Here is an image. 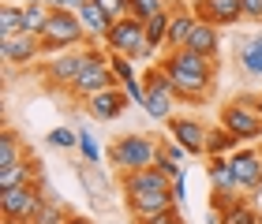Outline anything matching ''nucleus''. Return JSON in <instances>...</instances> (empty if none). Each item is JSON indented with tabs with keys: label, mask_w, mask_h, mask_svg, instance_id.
<instances>
[{
	"label": "nucleus",
	"mask_w": 262,
	"mask_h": 224,
	"mask_svg": "<svg viewBox=\"0 0 262 224\" xmlns=\"http://www.w3.org/2000/svg\"><path fill=\"white\" fill-rule=\"evenodd\" d=\"M49 183H23L11 187V191H0V213H4V224H34L41 217L45 202H49Z\"/></svg>",
	"instance_id": "obj_1"
},
{
	"label": "nucleus",
	"mask_w": 262,
	"mask_h": 224,
	"mask_svg": "<svg viewBox=\"0 0 262 224\" xmlns=\"http://www.w3.org/2000/svg\"><path fill=\"white\" fill-rule=\"evenodd\" d=\"M158 142L161 138L154 135H124V138H113L105 146V157H109L113 172H139V168H154L158 161Z\"/></svg>",
	"instance_id": "obj_2"
},
{
	"label": "nucleus",
	"mask_w": 262,
	"mask_h": 224,
	"mask_svg": "<svg viewBox=\"0 0 262 224\" xmlns=\"http://www.w3.org/2000/svg\"><path fill=\"white\" fill-rule=\"evenodd\" d=\"M113 86H120V82H116L113 67H109V49H98V45H90V49H86V67H82L79 79L71 82L68 97H71V101H79V105H86L94 93L113 90Z\"/></svg>",
	"instance_id": "obj_3"
},
{
	"label": "nucleus",
	"mask_w": 262,
	"mask_h": 224,
	"mask_svg": "<svg viewBox=\"0 0 262 224\" xmlns=\"http://www.w3.org/2000/svg\"><path fill=\"white\" fill-rule=\"evenodd\" d=\"M86 45V30L79 22V11H53L49 22H45V34H41V53L45 56H56V53H68V49H79Z\"/></svg>",
	"instance_id": "obj_4"
},
{
	"label": "nucleus",
	"mask_w": 262,
	"mask_h": 224,
	"mask_svg": "<svg viewBox=\"0 0 262 224\" xmlns=\"http://www.w3.org/2000/svg\"><path fill=\"white\" fill-rule=\"evenodd\" d=\"M105 49L109 53H120V56H131V60H150L154 53V45L146 41V27L135 19V15H124V19H116L109 34H105Z\"/></svg>",
	"instance_id": "obj_5"
},
{
	"label": "nucleus",
	"mask_w": 262,
	"mask_h": 224,
	"mask_svg": "<svg viewBox=\"0 0 262 224\" xmlns=\"http://www.w3.org/2000/svg\"><path fill=\"white\" fill-rule=\"evenodd\" d=\"M221 127H229L240 142H255V138H262V112L255 109V105L232 97L221 109Z\"/></svg>",
	"instance_id": "obj_6"
},
{
	"label": "nucleus",
	"mask_w": 262,
	"mask_h": 224,
	"mask_svg": "<svg viewBox=\"0 0 262 224\" xmlns=\"http://www.w3.org/2000/svg\"><path fill=\"white\" fill-rule=\"evenodd\" d=\"M229 168H232V176H236V183L244 187V194L255 202L258 191H262V150L240 146L236 153H229Z\"/></svg>",
	"instance_id": "obj_7"
},
{
	"label": "nucleus",
	"mask_w": 262,
	"mask_h": 224,
	"mask_svg": "<svg viewBox=\"0 0 262 224\" xmlns=\"http://www.w3.org/2000/svg\"><path fill=\"white\" fill-rule=\"evenodd\" d=\"M165 71L172 75V93H176V101H180V105H206L213 86H217V79L184 71V67H165Z\"/></svg>",
	"instance_id": "obj_8"
},
{
	"label": "nucleus",
	"mask_w": 262,
	"mask_h": 224,
	"mask_svg": "<svg viewBox=\"0 0 262 224\" xmlns=\"http://www.w3.org/2000/svg\"><path fill=\"white\" fill-rule=\"evenodd\" d=\"M82 67H86V49H82V53L68 49V53L49 56V64L41 67V75H45V82H49V86H56V90H71V82L79 79Z\"/></svg>",
	"instance_id": "obj_9"
},
{
	"label": "nucleus",
	"mask_w": 262,
	"mask_h": 224,
	"mask_svg": "<svg viewBox=\"0 0 262 224\" xmlns=\"http://www.w3.org/2000/svg\"><path fill=\"white\" fill-rule=\"evenodd\" d=\"M165 127H169V138H176L191 157H206V135L210 127L195 120V116H172V120H165Z\"/></svg>",
	"instance_id": "obj_10"
},
{
	"label": "nucleus",
	"mask_w": 262,
	"mask_h": 224,
	"mask_svg": "<svg viewBox=\"0 0 262 224\" xmlns=\"http://www.w3.org/2000/svg\"><path fill=\"white\" fill-rule=\"evenodd\" d=\"M0 56H4V64H11V67H27L41 56V38H34L27 30L8 34V38H0Z\"/></svg>",
	"instance_id": "obj_11"
},
{
	"label": "nucleus",
	"mask_w": 262,
	"mask_h": 224,
	"mask_svg": "<svg viewBox=\"0 0 262 224\" xmlns=\"http://www.w3.org/2000/svg\"><path fill=\"white\" fill-rule=\"evenodd\" d=\"M150 191H172V180L161 168H139V172H124L120 176V194L124 198L150 194Z\"/></svg>",
	"instance_id": "obj_12"
},
{
	"label": "nucleus",
	"mask_w": 262,
	"mask_h": 224,
	"mask_svg": "<svg viewBox=\"0 0 262 224\" xmlns=\"http://www.w3.org/2000/svg\"><path fill=\"white\" fill-rule=\"evenodd\" d=\"M195 15L202 22H213V27H236V22L244 19V4L240 0H195Z\"/></svg>",
	"instance_id": "obj_13"
},
{
	"label": "nucleus",
	"mask_w": 262,
	"mask_h": 224,
	"mask_svg": "<svg viewBox=\"0 0 262 224\" xmlns=\"http://www.w3.org/2000/svg\"><path fill=\"white\" fill-rule=\"evenodd\" d=\"M127 209H131V217L135 220H150V217H161V213H169V209H176L180 202H176V194L172 191H150V194H135V198H124Z\"/></svg>",
	"instance_id": "obj_14"
},
{
	"label": "nucleus",
	"mask_w": 262,
	"mask_h": 224,
	"mask_svg": "<svg viewBox=\"0 0 262 224\" xmlns=\"http://www.w3.org/2000/svg\"><path fill=\"white\" fill-rule=\"evenodd\" d=\"M127 93H124V86H113V90H101V93H94V97L82 105L86 109V116L90 120H116V116H124V109H127Z\"/></svg>",
	"instance_id": "obj_15"
},
{
	"label": "nucleus",
	"mask_w": 262,
	"mask_h": 224,
	"mask_svg": "<svg viewBox=\"0 0 262 224\" xmlns=\"http://www.w3.org/2000/svg\"><path fill=\"white\" fill-rule=\"evenodd\" d=\"M169 11H172V22H169V41H165V49H169V53H176V49H187V38H191V30L199 27L195 8L176 4V8H169Z\"/></svg>",
	"instance_id": "obj_16"
},
{
	"label": "nucleus",
	"mask_w": 262,
	"mask_h": 224,
	"mask_svg": "<svg viewBox=\"0 0 262 224\" xmlns=\"http://www.w3.org/2000/svg\"><path fill=\"white\" fill-rule=\"evenodd\" d=\"M161 64H165V67H184V71L217 79V60H213V56H206V53H195V49H176V53L165 56Z\"/></svg>",
	"instance_id": "obj_17"
},
{
	"label": "nucleus",
	"mask_w": 262,
	"mask_h": 224,
	"mask_svg": "<svg viewBox=\"0 0 262 224\" xmlns=\"http://www.w3.org/2000/svg\"><path fill=\"white\" fill-rule=\"evenodd\" d=\"M41 164L34 157H23L8 168H0V191H11V187H23V183H41Z\"/></svg>",
	"instance_id": "obj_18"
},
{
	"label": "nucleus",
	"mask_w": 262,
	"mask_h": 224,
	"mask_svg": "<svg viewBox=\"0 0 262 224\" xmlns=\"http://www.w3.org/2000/svg\"><path fill=\"white\" fill-rule=\"evenodd\" d=\"M79 22H82V30H86V41H105V34H109L113 27V19L105 15V11L94 4V0H79Z\"/></svg>",
	"instance_id": "obj_19"
},
{
	"label": "nucleus",
	"mask_w": 262,
	"mask_h": 224,
	"mask_svg": "<svg viewBox=\"0 0 262 224\" xmlns=\"http://www.w3.org/2000/svg\"><path fill=\"white\" fill-rule=\"evenodd\" d=\"M187 49L206 53V56L217 60V56H221V30L213 27V22H202V19H199V27L191 30V38H187Z\"/></svg>",
	"instance_id": "obj_20"
},
{
	"label": "nucleus",
	"mask_w": 262,
	"mask_h": 224,
	"mask_svg": "<svg viewBox=\"0 0 262 224\" xmlns=\"http://www.w3.org/2000/svg\"><path fill=\"white\" fill-rule=\"evenodd\" d=\"M236 142H240V138H236L229 127H221V123L210 127V135H206V157H229V153L240 150Z\"/></svg>",
	"instance_id": "obj_21"
},
{
	"label": "nucleus",
	"mask_w": 262,
	"mask_h": 224,
	"mask_svg": "<svg viewBox=\"0 0 262 224\" xmlns=\"http://www.w3.org/2000/svg\"><path fill=\"white\" fill-rule=\"evenodd\" d=\"M236 56H240V67L247 75H262V34H255V38H240Z\"/></svg>",
	"instance_id": "obj_22"
},
{
	"label": "nucleus",
	"mask_w": 262,
	"mask_h": 224,
	"mask_svg": "<svg viewBox=\"0 0 262 224\" xmlns=\"http://www.w3.org/2000/svg\"><path fill=\"white\" fill-rule=\"evenodd\" d=\"M169 22H172V11L169 8L142 22V27H146V41L154 45V49H165V41H169Z\"/></svg>",
	"instance_id": "obj_23"
},
{
	"label": "nucleus",
	"mask_w": 262,
	"mask_h": 224,
	"mask_svg": "<svg viewBox=\"0 0 262 224\" xmlns=\"http://www.w3.org/2000/svg\"><path fill=\"white\" fill-rule=\"evenodd\" d=\"M176 93H146V105H142V112L154 116V120H172L176 112Z\"/></svg>",
	"instance_id": "obj_24"
},
{
	"label": "nucleus",
	"mask_w": 262,
	"mask_h": 224,
	"mask_svg": "<svg viewBox=\"0 0 262 224\" xmlns=\"http://www.w3.org/2000/svg\"><path fill=\"white\" fill-rule=\"evenodd\" d=\"M23 157H30V153H27V146L19 142V135L8 127V131L0 135V168H8V164H15Z\"/></svg>",
	"instance_id": "obj_25"
},
{
	"label": "nucleus",
	"mask_w": 262,
	"mask_h": 224,
	"mask_svg": "<svg viewBox=\"0 0 262 224\" xmlns=\"http://www.w3.org/2000/svg\"><path fill=\"white\" fill-rule=\"evenodd\" d=\"M53 15V8L49 4H30V8H23V30L34 34V38H41L45 34V22H49Z\"/></svg>",
	"instance_id": "obj_26"
},
{
	"label": "nucleus",
	"mask_w": 262,
	"mask_h": 224,
	"mask_svg": "<svg viewBox=\"0 0 262 224\" xmlns=\"http://www.w3.org/2000/svg\"><path fill=\"white\" fill-rule=\"evenodd\" d=\"M217 224H262V213H258L251 202H240V206L217 213Z\"/></svg>",
	"instance_id": "obj_27"
},
{
	"label": "nucleus",
	"mask_w": 262,
	"mask_h": 224,
	"mask_svg": "<svg viewBox=\"0 0 262 224\" xmlns=\"http://www.w3.org/2000/svg\"><path fill=\"white\" fill-rule=\"evenodd\" d=\"M142 86H146V93H172V75L165 71V64H150L142 75Z\"/></svg>",
	"instance_id": "obj_28"
},
{
	"label": "nucleus",
	"mask_w": 262,
	"mask_h": 224,
	"mask_svg": "<svg viewBox=\"0 0 262 224\" xmlns=\"http://www.w3.org/2000/svg\"><path fill=\"white\" fill-rule=\"evenodd\" d=\"M23 30V4H4L0 8V38Z\"/></svg>",
	"instance_id": "obj_29"
},
{
	"label": "nucleus",
	"mask_w": 262,
	"mask_h": 224,
	"mask_svg": "<svg viewBox=\"0 0 262 224\" xmlns=\"http://www.w3.org/2000/svg\"><path fill=\"white\" fill-rule=\"evenodd\" d=\"M68 220H71V209L60 202V198H49L45 209H41V217L34 220V224H68Z\"/></svg>",
	"instance_id": "obj_30"
},
{
	"label": "nucleus",
	"mask_w": 262,
	"mask_h": 224,
	"mask_svg": "<svg viewBox=\"0 0 262 224\" xmlns=\"http://www.w3.org/2000/svg\"><path fill=\"white\" fill-rule=\"evenodd\" d=\"M109 67H113V75H116V82H131V79H139L135 75V60L131 56H120V53H109Z\"/></svg>",
	"instance_id": "obj_31"
},
{
	"label": "nucleus",
	"mask_w": 262,
	"mask_h": 224,
	"mask_svg": "<svg viewBox=\"0 0 262 224\" xmlns=\"http://www.w3.org/2000/svg\"><path fill=\"white\" fill-rule=\"evenodd\" d=\"M165 8H169L165 0H127V11H131V15H135L139 22L154 19V15H158V11H165Z\"/></svg>",
	"instance_id": "obj_32"
},
{
	"label": "nucleus",
	"mask_w": 262,
	"mask_h": 224,
	"mask_svg": "<svg viewBox=\"0 0 262 224\" xmlns=\"http://www.w3.org/2000/svg\"><path fill=\"white\" fill-rule=\"evenodd\" d=\"M79 153H82L86 164H101V157H105V150L98 146V138H94L90 131H79Z\"/></svg>",
	"instance_id": "obj_33"
},
{
	"label": "nucleus",
	"mask_w": 262,
	"mask_h": 224,
	"mask_svg": "<svg viewBox=\"0 0 262 224\" xmlns=\"http://www.w3.org/2000/svg\"><path fill=\"white\" fill-rule=\"evenodd\" d=\"M45 142L53 150H71V146H79V131H71V127H53Z\"/></svg>",
	"instance_id": "obj_34"
},
{
	"label": "nucleus",
	"mask_w": 262,
	"mask_h": 224,
	"mask_svg": "<svg viewBox=\"0 0 262 224\" xmlns=\"http://www.w3.org/2000/svg\"><path fill=\"white\" fill-rule=\"evenodd\" d=\"M158 153H161V157H169V161H176V164H184L187 157H191V153L176 142V138H165V142H158Z\"/></svg>",
	"instance_id": "obj_35"
},
{
	"label": "nucleus",
	"mask_w": 262,
	"mask_h": 224,
	"mask_svg": "<svg viewBox=\"0 0 262 224\" xmlns=\"http://www.w3.org/2000/svg\"><path fill=\"white\" fill-rule=\"evenodd\" d=\"M94 4H98L113 22H116V19H124V15H131V11H127V0H94Z\"/></svg>",
	"instance_id": "obj_36"
},
{
	"label": "nucleus",
	"mask_w": 262,
	"mask_h": 224,
	"mask_svg": "<svg viewBox=\"0 0 262 224\" xmlns=\"http://www.w3.org/2000/svg\"><path fill=\"white\" fill-rule=\"evenodd\" d=\"M124 93H127V101L131 105H146V86H142V79H131V82H124Z\"/></svg>",
	"instance_id": "obj_37"
},
{
	"label": "nucleus",
	"mask_w": 262,
	"mask_h": 224,
	"mask_svg": "<svg viewBox=\"0 0 262 224\" xmlns=\"http://www.w3.org/2000/svg\"><path fill=\"white\" fill-rule=\"evenodd\" d=\"M135 224H187L180 217V209H169V213H161V217H150V220H135Z\"/></svg>",
	"instance_id": "obj_38"
},
{
	"label": "nucleus",
	"mask_w": 262,
	"mask_h": 224,
	"mask_svg": "<svg viewBox=\"0 0 262 224\" xmlns=\"http://www.w3.org/2000/svg\"><path fill=\"white\" fill-rule=\"evenodd\" d=\"M154 168H161L165 176H169V180H176V176H180V168H184V164H176V161H169V157H161V153H158V161H154Z\"/></svg>",
	"instance_id": "obj_39"
},
{
	"label": "nucleus",
	"mask_w": 262,
	"mask_h": 224,
	"mask_svg": "<svg viewBox=\"0 0 262 224\" xmlns=\"http://www.w3.org/2000/svg\"><path fill=\"white\" fill-rule=\"evenodd\" d=\"M240 4H244V19L262 22V0H240Z\"/></svg>",
	"instance_id": "obj_40"
},
{
	"label": "nucleus",
	"mask_w": 262,
	"mask_h": 224,
	"mask_svg": "<svg viewBox=\"0 0 262 224\" xmlns=\"http://www.w3.org/2000/svg\"><path fill=\"white\" fill-rule=\"evenodd\" d=\"M172 194H176V202H187V172L180 168V176L172 180Z\"/></svg>",
	"instance_id": "obj_41"
},
{
	"label": "nucleus",
	"mask_w": 262,
	"mask_h": 224,
	"mask_svg": "<svg viewBox=\"0 0 262 224\" xmlns=\"http://www.w3.org/2000/svg\"><path fill=\"white\" fill-rule=\"evenodd\" d=\"M45 4H49L53 11H60V8H68V11H75V8H79V0H45Z\"/></svg>",
	"instance_id": "obj_42"
},
{
	"label": "nucleus",
	"mask_w": 262,
	"mask_h": 224,
	"mask_svg": "<svg viewBox=\"0 0 262 224\" xmlns=\"http://www.w3.org/2000/svg\"><path fill=\"white\" fill-rule=\"evenodd\" d=\"M68 224H94V220H90V217H82V213H71V220H68Z\"/></svg>",
	"instance_id": "obj_43"
},
{
	"label": "nucleus",
	"mask_w": 262,
	"mask_h": 224,
	"mask_svg": "<svg viewBox=\"0 0 262 224\" xmlns=\"http://www.w3.org/2000/svg\"><path fill=\"white\" fill-rule=\"evenodd\" d=\"M30 4H45V0H23V8H30Z\"/></svg>",
	"instance_id": "obj_44"
},
{
	"label": "nucleus",
	"mask_w": 262,
	"mask_h": 224,
	"mask_svg": "<svg viewBox=\"0 0 262 224\" xmlns=\"http://www.w3.org/2000/svg\"><path fill=\"white\" fill-rule=\"evenodd\" d=\"M165 4H169V8H176V4H184V0H165Z\"/></svg>",
	"instance_id": "obj_45"
},
{
	"label": "nucleus",
	"mask_w": 262,
	"mask_h": 224,
	"mask_svg": "<svg viewBox=\"0 0 262 224\" xmlns=\"http://www.w3.org/2000/svg\"><path fill=\"white\" fill-rule=\"evenodd\" d=\"M255 109H258V112H262V93H258V101H255Z\"/></svg>",
	"instance_id": "obj_46"
}]
</instances>
